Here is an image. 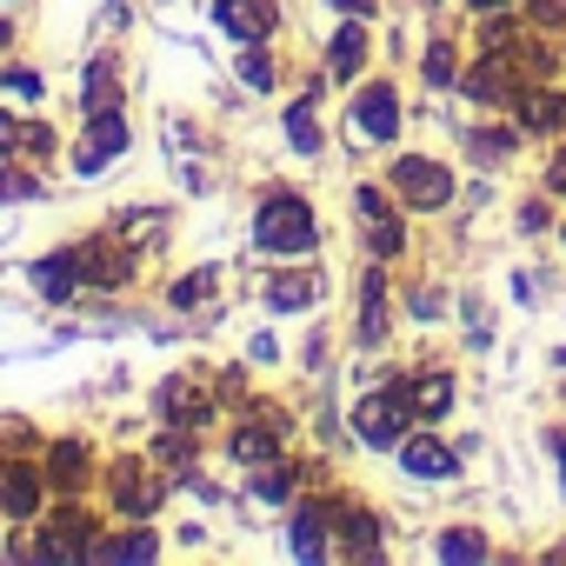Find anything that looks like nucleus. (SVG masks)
Wrapping results in <instances>:
<instances>
[{
  "mask_svg": "<svg viewBox=\"0 0 566 566\" xmlns=\"http://www.w3.org/2000/svg\"><path fill=\"white\" fill-rule=\"evenodd\" d=\"M321 533H327V513H321V506H301V513H294V526H287V546H294L301 559H321V553H327V539H321Z\"/></svg>",
  "mask_w": 566,
  "mask_h": 566,
  "instance_id": "obj_16",
  "label": "nucleus"
},
{
  "mask_svg": "<svg viewBox=\"0 0 566 566\" xmlns=\"http://www.w3.org/2000/svg\"><path fill=\"white\" fill-rule=\"evenodd\" d=\"M287 140H294L301 154H321V127H314L307 107H287Z\"/></svg>",
  "mask_w": 566,
  "mask_h": 566,
  "instance_id": "obj_22",
  "label": "nucleus"
},
{
  "mask_svg": "<svg viewBox=\"0 0 566 566\" xmlns=\"http://www.w3.org/2000/svg\"><path fill=\"white\" fill-rule=\"evenodd\" d=\"M114 500H120V513H140V520H147V513L167 500V486H160V480H147L140 467H120V486H114Z\"/></svg>",
  "mask_w": 566,
  "mask_h": 566,
  "instance_id": "obj_14",
  "label": "nucleus"
},
{
  "mask_svg": "<svg viewBox=\"0 0 566 566\" xmlns=\"http://www.w3.org/2000/svg\"><path fill=\"white\" fill-rule=\"evenodd\" d=\"M213 21H220L233 41H266V34L280 28V8H273V0H220Z\"/></svg>",
  "mask_w": 566,
  "mask_h": 566,
  "instance_id": "obj_6",
  "label": "nucleus"
},
{
  "mask_svg": "<svg viewBox=\"0 0 566 566\" xmlns=\"http://www.w3.org/2000/svg\"><path fill=\"white\" fill-rule=\"evenodd\" d=\"M0 147H21V120H8V114H0Z\"/></svg>",
  "mask_w": 566,
  "mask_h": 566,
  "instance_id": "obj_32",
  "label": "nucleus"
},
{
  "mask_svg": "<svg viewBox=\"0 0 566 566\" xmlns=\"http://www.w3.org/2000/svg\"><path fill=\"white\" fill-rule=\"evenodd\" d=\"M559 247H566V227H559Z\"/></svg>",
  "mask_w": 566,
  "mask_h": 566,
  "instance_id": "obj_36",
  "label": "nucleus"
},
{
  "mask_svg": "<svg viewBox=\"0 0 566 566\" xmlns=\"http://www.w3.org/2000/svg\"><path fill=\"white\" fill-rule=\"evenodd\" d=\"M354 120H360V134H367V140H400V94H394L387 81L360 87V101H354Z\"/></svg>",
  "mask_w": 566,
  "mask_h": 566,
  "instance_id": "obj_5",
  "label": "nucleus"
},
{
  "mask_svg": "<svg viewBox=\"0 0 566 566\" xmlns=\"http://www.w3.org/2000/svg\"><path fill=\"white\" fill-rule=\"evenodd\" d=\"M287 493H294V473H287V467H273V473L260 480V500H287Z\"/></svg>",
  "mask_w": 566,
  "mask_h": 566,
  "instance_id": "obj_30",
  "label": "nucleus"
},
{
  "mask_svg": "<svg viewBox=\"0 0 566 566\" xmlns=\"http://www.w3.org/2000/svg\"><path fill=\"white\" fill-rule=\"evenodd\" d=\"M240 81H247V87H273V67H266L260 41H247V48H240Z\"/></svg>",
  "mask_w": 566,
  "mask_h": 566,
  "instance_id": "obj_23",
  "label": "nucleus"
},
{
  "mask_svg": "<svg viewBox=\"0 0 566 566\" xmlns=\"http://www.w3.org/2000/svg\"><path fill=\"white\" fill-rule=\"evenodd\" d=\"M327 67H334V81H360V67H367V28L360 21L327 41Z\"/></svg>",
  "mask_w": 566,
  "mask_h": 566,
  "instance_id": "obj_12",
  "label": "nucleus"
},
{
  "mask_svg": "<svg viewBox=\"0 0 566 566\" xmlns=\"http://www.w3.org/2000/svg\"><path fill=\"white\" fill-rule=\"evenodd\" d=\"M367 247H374L380 260H394V253L407 247V233H400V220H394V213H380V220H367Z\"/></svg>",
  "mask_w": 566,
  "mask_h": 566,
  "instance_id": "obj_21",
  "label": "nucleus"
},
{
  "mask_svg": "<svg viewBox=\"0 0 566 566\" xmlns=\"http://www.w3.org/2000/svg\"><path fill=\"white\" fill-rule=\"evenodd\" d=\"M160 553V539L154 533H114V539H94V559H154Z\"/></svg>",
  "mask_w": 566,
  "mask_h": 566,
  "instance_id": "obj_18",
  "label": "nucleus"
},
{
  "mask_svg": "<svg viewBox=\"0 0 566 566\" xmlns=\"http://www.w3.org/2000/svg\"><path fill=\"white\" fill-rule=\"evenodd\" d=\"M327 8H340V14H354V21H367V14H374V0H327Z\"/></svg>",
  "mask_w": 566,
  "mask_h": 566,
  "instance_id": "obj_31",
  "label": "nucleus"
},
{
  "mask_svg": "<svg viewBox=\"0 0 566 566\" xmlns=\"http://www.w3.org/2000/svg\"><path fill=\"white\" fill-rule=\"evenodd\" d=\"M420 74H427V87H453V81H460V54H453L447 41H433L427 61H420Z\"/></svg>",
  "mask_w": 566,
  "mask_h": 566,
  "instance_id": "obj_19",
  "label": "nucleus"
},
{
  "mask_svg": "<svg viewBox=\"0 0 566 566\" xmlns=\"http://www.w3.org/2000/svg\"><path fill=\"white\" fill-rule=\"evenodd\" d=\"M559 467H566V447H559Z\"/></svg>",
  "mask_w": 566,
  "mask_h": 566,
  "instance_id": "obj_35",
  "label": "nucleus"
},
{
  "mask_svg": "<svg viewBox=\"0 0 566 566\" xmlns=\"http://www.w3.org/2000/svg\"><path fill=\"white\" fill-rule=\"evenodd\" d=\"M28 273H34V287H41L48 301H67V294H81V287H87V273H81V247H74V253H48V260H34Z\"/></svg>",
  "mask_w": 566,
  "mask_h": 566,
  "instance_id": "obj_9",
  "label": "nucleus"
},
{
  "mask_svg": "<svg viewBox=\"0 0 566 566\" xmlns=\"http://www.w3.org/2000/svg\"><path fill=\"white\" fill-rule=\"evenodd\" d=\"M87 473H94V453H87L81 440H61V447L48 453V486H54V493H81Z\"/></svg>",
  "mask_w": 566,
  "mask_h": 566,
  "instance_id": "obj_10",
  "label": "nucleus"
},
{
  "mask_svg": "<svg viewBox=\"0 0 566 566\" xmlns=\"http://www.w3.org/2000/svg\"><path fill=\"white\" fill-rule=\"evenodd\" d=\"M21 193H34V174H21V167H0V200H21Z\"/></svg>",
  "mask_w": 566,
  "mask_h": 566,
  "instance_id": "obj_29",
  "label": "nucleus"
},
{
  "mask_svg": "<svg viewBox=\"0 0 566 566\" xmlns=\"http://www.w3.org/2000/svg\"><path fill=\"white\" fill-rule=\"evenodd\" d=\"M413 420V400L400 394V387H387V394H374V400H360V413H354V427H360V440L367 447H400V427Z\"/></svg>",
  "mask_w": 566,
  "mask_h": 566,
  "instance_id": "obj_4",
  "label": "nucleus"
},
{
  "mask_svg": "<svg viewBox=\"0 0 566 566\" xmlns=\"http://www.w3.org/2000/svg\"><path fill=\"white\" fill-rule=\"evenodd\" d=\"M559 114H566V101H553V94H533L526 101V127H553Z\"/></svg>",
  "mask_w": 566,
  "mask_h": 566,
  "instance_id": "obj_27",
  "label": "nucleus"
},
{
  "mask_svg": "<svg viewBox=\"0 0 566 566\" xmlns=\"http://www.w3.org/2000/svg\"><path fill=\"white\" fill-rule=\"evenodd\" d=\"M546 559H553V566H559V559H566V546H553V553H546Z\"/></svg>",
  "mask_w": 566,
  "mask_h": 566,
  "instance_id": "obj_34",
  "label": "nucleus"
},
{
  "mask_svg": "<svg viewBox=\"0 0 566 566\" xmlns=\"http://www.w3.org/2000/svg\"><path fill=\"white\" fill-rule=\"evenodd\" d=\"M321 294V280L314 273H280L273 287H266V301H273V314H287V307H307Z\"/></svg>",
  "mask_w": 566,
  "mask_h": 566,
  "instance_id": "obj_17",
  "label": "nucleus"
},
{
  "mask_svg": "<svg viewBox=\"0 0 566 566\" xmlns=\"http://www.w3.org/2000/svg\"><path fill=\"white\" fill-rule=\"evenodd\" d=\"M400 467L413 473V480H453V447L447 440H433V433H413V440H400Z\"/></svg>",
  "mask_w": 566,
  "mask_h": 566,
  "instance_id": "obj_7",
  "label": "nucleus"
},
{
  "mask_svg": "<svg viewBox=\"0 0 566 566\" xmlns=\"http://www.w3.org/2000/svg\"><path fill=\"white\" fill-rule=\"evenodd\" d=\"M407 400H413L420 420H440V413L453 407V374H420V380L407 387Z\"/></svg>",
  "mask_w": 566,
  "mask_h": 566,
  "instance_id": "obj_15",
  "label": "nucleus"
},
{
  "mask_svg": "<svg viewBox=\"0 0 566 566\" xmlns=\"http://www.w3.org/2000/svg\"><path fill=\"white\" fill-rule=\"evenodd\" d=\"M387 187H394L407 207H420V213H433V207L453 200V174H447L440 160H427V154H400V160L387 167Z\"/></svg>",
  "mask_w": 566,
  "mask_h": 566,
  "instance_id": "obj_2",
  "label": "nucleus"
},
{
  "mask_svg": "<svg viewBox=\"0 0 566 566\" xmlns=\"http://www.w3.org/2000/svg\"><path fill=\"white\" fill-rule=\"evenodd\" d=\"M127 140H134L127 114H120V107H94V114H87V134L74 140V160H67V167H74V174H101Z\"/></svg>",
  "mask_w": 566,
  "mask_h": 566,
  "instance_id": "obj_3",
  "label": "nucleus"
},
{
  "mask_svg": "<svg viewBox=\"0 0 566 566\" xmlns=\"http://www.w3.org/2000/svg\"><path fill=\"white\" fill-rule=\"evenodd\" d=\"M440 559H486V539L473 526H447L440 533Z\"/></svg>",
  "mask_w": 566,
  "mask_h": 566,
  "instance_id": "obj_20",
  "label": "nucleus"
},
{
  "mask_svg": "<svg viewBox=\"0 0 566 566\" xmlns=\"http://www.w3.org/2000/svg\"><path fill=\"white\" fill-rule=\"evenodd\" d=\"M41 493H48V467H8L0 473V506H8L14 520H34Z\"/></svg>",
  "mask_w": 566,
  "mask_h": 566,
  "instance_id": "obj_8",
  "label": "nucleus"
},
{
  "mask_svg": "<svg viewBox=\"0 0 566 566\" xmlns=\"http://www.w3.org/2000/svg\"><path fill=\"white\" fill-rule=\"evenodd\" d=\"M473 8H486V14H500V8H513V0H473Z\"/></svg>",
  "mask_w": 566,
  "mask_h": 566,
  "instance_id": "obj_33",
  "label": "nucleus"
},
{
  "mask_svg": "<svg viewBox=\"0 0 566 566\" xmlns=\"http://www.w3.org/2000/svg\"><path fill=\"white\" fill-rule=\"evenodd\" d=\"M266 453H273V433H260V427L233 433V460H266Z\"/></svg>",
  "mask_w": 566,
  "mask_h": 566,
  "instance_id": "obj_26",
  "label": "nucleus"
},
{
  "mask_svg": "<svg viewBox=\"0 0 566 566\" xmlns=\"http://www.w3.org/2000/svg\"><path fill=\"white\" fill-rule=\"evenodd\" d=\"M253 240L266 253H314L321 247V220L301 193H266L260 213H253Z\"/></svg>",
  "mask_w": 566,
  "mask_h": 566,
  "instance_id": "obj_1",
  "label": "nucleus"
},
{
  "mask_svg": "<svg viewBox=\"0 0 566 566\" xmlns=\"http://www.w3.org/2000/svg\"><path fill=\"white\" fill-rule=\"evenodd\" d=\"M0 81H8V94H21V101H41V74H28V67H8Z\"/></svg>",
  "mask_w": 566,
  "mask_h": 566,
  "instance_id": "obj_28",
  "label": "nucleus"
},
{
  "mask_svg": "<svg viewBox=\"0 0 566 566\" xmlns=\"http://www.w3.org/2000/svg\"><path fill=\"white\" fill-rule=\"evenodd\" d=\"M500 154H513V134H473V160L500 167Z\"/></svg>",
  "mask_w": 566,
  "mask_h": 566,
  "instance_id": "obj_25",
  "label": "nucleus"
},
{
  "mask_svg": "<svg viewBox=\"0 0 566 566\" xmlns=\"http://www.w3.org/2000/svg\"><path fill=\"white\" fill-rule=\"evenodd\" d=\"M380 334H387V273L367 266V280H360V340L374 347Z\"/></svg>",
  "mask_w": 566,
  "mask_h": 566,
  "instance_id": "obj_13",
  "label": "nucleus"
},
{
  "mask_svg": "<svg viewBox=\"0 0 566 566\" xmlns=\"http://www.w3.org/2000/svg\"><path fill=\"white\" fill-rule=\"evenodd\" d=\"M213 294V273H187V280H174V307H200Z\"/></svg>",
  "mask_w": 566,
  "mask_h": 566,
  "instance_id": "obj_24",
  "label": "nucleus"
},
{
  "mask_svg": "<svg viewBox=\"0 0 566 566\" xmlns=\"http://www.w3.org/2000/svg\"><path fill=\"white\" fill-rule=\"evenodd\" d=\"M81 273L94 280V287H120V280L134 273V253H120V247L94 240V247H81Z\"/></svg>",
  "mask_w": 566,
  "mask_h": 566,
  "instance_id": "obj_11",
  "label": "nucleus"
}]
</instances>
